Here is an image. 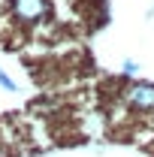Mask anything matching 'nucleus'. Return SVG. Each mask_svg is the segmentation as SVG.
<instances>
[{"instance_id": "20e7f679", "label": "nucleus", "mask_w": 154, "mask_h": 157, "mask_svg": "<svg viewBox=\"0 0 154 157\" xmlns=\"http://www.w3.org/2000/svg\"><path fill=\"white\" fill-rule=\"evenodd\" d=\"M139 73V63L136 60H124V76H136Z\"/></svg>"}, {"instance_id": "f257e3e1", "label": "nucleus", "mask_w": 154, "mask_h": 157, "mask_svg": "<svg viewBox=\"0 0 154 157\" xmlns=\"http://www.w3.org/2000/svg\"><path fill=\"white\" fill-rule=\"evenodd\" d=\"M121 103L127 112L139 118H154V85L151 82H130L121 91Z\"/></svg>"}, {"instance_id": "f03ea898", "label": "nucleus", "mask_w": 154, "mask_h": 157, "mask_svg": "<svg viewBox=\"0 0 154 157\" xmlns=\"http://www.w3.org/2000/svg\"><path fill=\"white\" fill-rule=\"evenodd\" d=\"M9 12L21 21V24H37L48 15V0H12Z\"/></svg>"}, {"instance_id": "7ed1b4c3", "label": "nucleus", "mask_w": 154, "mask_h": 157, "mask_svg": "<svg viewBox=\"0 0 154 157\" xmlns=\"http://www.w3.org/2000/svg\"><path fill=\"white\" fill-rule=\"evenodd\" d=\"M0 88H3V91H18V85L6 76V70H0Z\"/></svg>"}]
</instances>
